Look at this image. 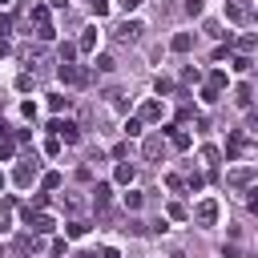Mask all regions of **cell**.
<instances>
[{"label":"cell","mask_w":258,"mask_h":258,"mask_svg":"<svg viewBox=\"0 0 258 258\" xmlns=\"http://www.w3.org/2000/svg\"><path fill=\"white\" fill-rule=\"evenodd\" d=\"M56 77H60V85H89V69H81V64H56Z\"/></svg>","instance_id":"cell-6"},{"label":"cell","mask_w":258,"mask_h":258,"mask_svg":"<svg viewBox=\"0 0 258 258\" xmlns=\"http://www.w3.org/2000/svg\"><path fill=\"white\" fill-rule=\"evenodd\" d=\"M32 24H36V36H40V40H52V36H56V28H52V20H48V8H44V4H36V8H32Z\"/></svg>","instance_id":"cell-5"},{"label":"cell","mask_w":258,"mask_h":258,"mask_svg":"<svg viewBox=\"0 0 258 258\" xmlns=\"http://www.w3.org/2000/svg\"><path fill=\"white\" fill-rule=\"evenodd\" d=\"M89 8H93L97 16H105V12H109V0H89Z\"/></svg>","instance_id":"cell-38"},{"label":"cell","mask_w":258,"mask_h":258,"mask_svg":"<svg viewBox=\"0 0 258 258\" xmlns=\"http://www.w3.org/2000/svg\"><path fill=\"white\" fill-rule=\"evenodd\" d=\"M206 36H214V40H222L226 32H222V24H218V20H206Z\"/></svg>","instance_id":"cell-29"},{"label":"cell","mask_w":258,"mask_h":258,"mask_svg":"<svg viewBox=\"0 0 258 258\" xmlns=\"http://www.w3.org/2000/svg\"><path fill=\"white\" fill-rule=\"evenodd\" d=\"M101 258H121V250H117V246H105V250H101Z\"/></svg>","instance_id":"cell-42"},{"label":"cell","mask_w":258,"mask_h":258,"mask_svg":"<svg viewBox=\"0 0 258 258\" xmlns=\"http://www.w3.org/2000/svg\"><path fill=\"white\" fill-rule=\"evenodd\" d=\"M0 4H8V0H0Z\"/></svg>","instance_id":"cell-49"},{"label":"cell","mask_w":258,"mask_h":258,"mask_svg":"<svg viewBox=\"0 0 258 258\" xmlns=\"http://www.w3.org/2000/svg\"><path fill=\"white\" fill-rule=\"evenodd\" d=\"M48 129H52L64 145H77V141H81V125H77V121H60V117H52V121H48Z\"/></svg>","instance_id":"cell-2"},{"label":"cell","mask_w":258,"mask_h":258,"mask_svg":"<svg viewBox=\"0 0 258 258\" xmlns=\"http://www.w3.org/2000/svg\"><path fill=\"white\" fill-rule=\"evenodd\" d=\"M69 258H97L93 250H77V254H69Z\"/></svg>","instance_id":"cell-44"},{"label":"cell","mask_w":258,"mask_h":258,"mask_svg":"<svg viewBox=\"0 0 258 258\" xmlns=\"http://www.w3.org/2000/svg\"><path fill=\"white\" fill-rule=\"evenodd\" d=\"M60 202H64V210H69V214H81V210H85V198H81V194H73V189H64V194H60Z\"/></svg>","instance_id":"cell-16"},{"label":"cell","mask_w":258,"mask_h":258,"mask_svg":"<svg viewBox=\"0 0 258 258\" xmlns=\"http://www.w3.org/2000/svg\"><path fill=\"white\" fill-rule=\"evenodd\" d=\"M69 105H73V97H64V93H52V97H48V109H52V113H60V109H69Z\"/></svg>","instance_id":"cell-20"},{"label":"cell","mask_w":258,"mask_h":258,"mask_svg":"<svg viewBox=\"0 0 258 258\" xmlns=\"http://www.w3.org/2000/svg\"><path fill=\"white\" fill-rule=\"evenodd\" d=\"M105 105H109L113 113H125V109H129V97H125V89H109V93H105Z\"/></svg>","instance_id":"cell-12"},{"label":"cell","mask_w":258,"mask_h":258,"mask_svg":"<svg viewBox=\"0 0 258 258\" xmlns=\"http://www.w3.org/2000/svg\"><path fill=\"white\" fill-rule=\"evenodd\" d=\"M141 202H145V198H141L137 189H129V194H125V210H133V214H137V210H141Z\"/></svg>","instance_id":"cell-26"},{"label":"cell","mask_w":258,"mask_h":258,"mask_svg":"<svg viewBox=\"0 0 258 258\" xmlns=\"http://www.w3.org/2000/svg\"><path fill=\"white\" fill-rule=\"evenodd\" d=\"M113 69H117V60H113L109 52H101V56H97V73H113Z\"/></svg>","instance_id":"cell-23"},{"label":"cell","mask_w":258,"mask_h":258,"mask_svg":"<svg viewBox=\"0 0 258 258\" xmlns=\"http://www.w3.org/2000/svg\"><path fill=\"white\" fill-rule=\"evenodd\" d=\"M4 181H8V177H4V169H0V189H4Z\"/></svg>","instance_id":"cell-48"},{"label":"cell","mask_w":258,"mask_h":258,"mask_svg":"<svg viewBox=\"0 0 258 258\" xmlns=\"http://www.w3.org/2000/svg\"><path fill=\"white\" fill-rule=\"evenodd\" d=\"M185 185H189V189H202V185H206V177H202V173H198V169H194V173H189V181H185Z\"/></svg>","instance_id":"cell-37"},{"label":"cell","mask_w":258,"mask_h":258,"mask_svg":"<svg viewBox=\"0 0 258 258\" xmlns=\"http://www.w3.org/2000/svg\"><path fill=\"white\" fill-rule=\"evenodd\" d=\"M246 210L258 214V185H246Z\"/></svg>","instance_id":"cell-27"},{"label":"cell","mask_w":258,"mask_h":258,"mask_svg":"<svg viewBox=\"0 0 258 258\" xmlns=\"http://www.w3.org/2000/svg\"><path fill=\"white\" fill-rule=\"evenodd\" d=\"M153 89H157V97H165V93H173L177 85H173L169 77H157V81H153Z\"/></svg>","instance_id":"cell-24"},{"label":"cell","mask_w":258,"mask_h":258,"mask_svg":"<svg viewBox=\"0 0 258 258\" xmlns=\"http://www.w3.org/2000/svg\"><path fill=\"white\" fill-rule=\"evenodd\" d=\"M222 258H242V254H238V246H222Z\"/></svg>","instance_id":"cell-41"},{"label":"cell","mask_w":258,"mask_h":258,"mask_svg":"<svg viewBox=\"0 0 258 258\" xmlns=\"http://www.w3.org/2000/svg\"><path fill=\"white\" fill-rule=\"evenodd\" d=\"M40 185H44V189H56V185H60V173H44Z\"/></svg>","instance_id":"cell-33"},{"label":"cell","mask_w":258,"mask_h":258,"mask_svg":"<svg viewBox=\"0 0 258 258\" xmlns=\"http://www.w3.org/2000/svg\"><path fill=\"white\" fill-rule=\"evenodd\" d=\"M185 12L189 16H202V0H185Z\"/></svg>","instance_id":"cell-39"},{"label":"cell","mask_w":258,"mask_h":258,"mask_svg":"<svg viewBox=\"0 0 258 258\" xmlns=\"http://www.w3.org/2000/svg\"><path fill=\"white\" fill-rule=\"evenodd\" d=\"M165 214H169V218H173V222H185V218H189V214H185V206H181V202H169V206H165Z\"/></svg>","instance_id":"cell-22"},{"label":"cell","mask_w":258,"mask_h":258,"mask_svg":"<svg viewBox=\"0 0 258 258\" xmlns=\"http://www.w3.org/2000/svg\"><path fill=\"white\" fill-rule=\"evenodd\" d=\"M246 149H250V141H246V133H238V129H234V133L226 137V157L234 161V157H242Z\"/></svg>","instance_id":"cell-8"},{"label":"cell","mask_w":258,"mask_h":258,"mask_svg":"<svg viewBox=\"0 0 258 258\" xmlns=\"http://www.w3.org/2000/svg\"><path fill=\"white\" fill-rule=\"evenodd\" d=\"M4 52H8V40H4V36H0V56H4Z\"/></svg>","instance_id":"cell-46"},{"label":"cell","mask_w":258,"mask_h":258,"mask_svg":"<svg viewBox=\"0 0 258 258\" xmlns=\"http://www.w3.org/2000/svg\"><path fill=\"white\" fill-rule=\"evenodd\" d=\"M226 181H230L234 189H246V185L254 181V169H250V165H234V169L226 173Z\"/></svg>","instance_id":"cell-10"},{"label":"cell","mask_w":258,"mask_h":258,"mask_svg":"<svg viewBox=\"0 0 258 258\" xmlns=\"http://www.w3.org/2000/svg\"><path fill=\"white\" fill-rule=\"evenodd\" d=\"M165 185H169V189H173V194H181V189H185V181H181V177H177V173H165Z\"/></svg>","instance_id":"cell-30"},{"label":"cell","mask_w":258,"mask_h":258,"mask_svg":"<svg viewBox=\"0 0 258 258\" xmlns=\"http://www.w3.org/2000/svg\"><path fill=\"white\" fill-rule=\"evenodd\" d=\"M125 230H129V234H145V222H141V218H129Z\"/></svg>","instance_id":"cell-34"},{"label":"cell","mask_w":258,"mask_h":258,"mask_svg":"<svg viewBox=\"0 0 258 258\" xmlns=\"http://www.w3.org/2000/svg\"><path fill=\"white\" fill-rule=\"evenodd\" d=\"M64 234H69V238H81V234H89V222H81V218H73V222L64 226Z\"/></svg>","instance_id":"cell-21"},{"label":"cell","mask_w":258,"mask_h":258,"mask_svg":"<svg viewBox=\"0 0 258 258\" xmlns=\"http://www.w3.org/2000/svg\"><path fill=\"white\" fill-rule=\"evenodd\" d=\"M12 177H16V185H24V189H28V185L36 181V161H32V157H24V161L16 165V173H12Z\"/></svg>","instance_id":"cell-9"},{"label":"cell","mask_w":258,"mask_h":258,"mask_svg":"<svg viewBox=\"0 0 258 258\" xmlns=\"http://www.w3.org/2000/svg\"><path fill=\"white\" fill-rule=\"evenodd\" d=\"M24 218H28L32 234H52V230H56V218L44 214V210H28V206H24Z\"/></svg>","instance_id":"cell-3"},{"label":"cell","mask_w":258,"mask_h":258,"mask_svg":"<svg viewBox=\"0 0 258 258\" xmlns=\"http://www.w3.org/2000/svg\"><path fill=\"white\" fill-rule=\"evenodd\" d=\"M133 177H137V169H133L129 161H117V169H113V181H117V185H133Z\"/></svg>","instance_id":"cell-13"},{"label":"cell","mask_w":258,"mask_h":258,"mask_svg":"<svg viewBox=\"0 0 258 258\" xmlns=\"http://www.w3.org/2000/svg\"><path fill=\"white\" fill-rule=\"evenodd\" d=\"M12 153H16V145H12V141H0V161H4V157H12Z\"/></svg>","instance_id":"cell-40"},{"label":"cell","mask_w":258,"mask_h":258,"mask_svg":"<svg viewBox=\"0 0 258 258\" xmlns=\"http://www.w3.org/2000/svg\"><path fill=\"white\" fill-rule=\"evenodd\" d=\"M141 4H145V0H121V8H125V12H133V8H141Z\"/></svg>","instance_id":"cell-43"},{"label":"cell","mask_w":258,"mask_h":258,"mask_svg":"<svg viewBox=\"0 0 258 258\" xmlns=\"http://www.w3.org/2000/svg\"><path fill=\"white\" fill-rule=\"evenodd\" d=\"M141 32H145V24H141V20H125V24H117L113 40H117V44H137V40H141Z\"/></svg>","instance_id":"cell-4"},{"label":"cell","mask_w":258,"mask_h":258,"mask_svg":"<svg viewBox=\"0 0 258 258\" xmlns=\"http://www.w3.org/2000/svg\"><path fill=\"white\" fill-rule=\"evenodd\" d=\"M125 133L137 137V133H141V117H129V121H125Z\"/></svg>","instance_id":"cell-32"},{"label":"cell","mask_w":258,"mask_h":258,"mask_svg":"<svg viewBox=\"0 0 258 258\" xmlns=\"http://www.w3.org/2000/svg\"><path fill=\"white\" fill-rule=\"evenodd\" d=\"M109 202H113V185L109 181H97L93 185V206L97 210H109Z\"/></svg>","instance_id":"cell-11"},{"label":"cell","mask_w":258,"mask_h":258,"mask_svg":"<svg viewBox=\"0 0 258 258\" xmlns=\"http://www.w3.org/2000/svg\"><path fill=\"white\" fill-rule=\"evenodd\" d=\"M161 113H165L161 101H145V105H141V121H161Z\"/></svg>","instance_id":"cell-15"},{"label":"cell","mask_w":258,"mask_h":258,"mask_svg":"<svg viewBox=\"0 0 258 258\" xmlns=\"http://www.w3.org/2000/svg\"><path fill=\"white\" fill-rule=\"evenodd\" d=\"M202 230H210V226H218V218H222V206H218V198H202L198 206H194V214H189Z\"/></svg>","instance_id":"cell-1"},{"label":"cell","mask_w":258,"mask_h":258,"mask_svg":"<svg viewBox=\"0 0 258 258\" xmlns=\"http://www.w3.org/2000/svg\"><path fill=\"white\" fill-rule=\"evenodd\" d=\"M12 230V214H8V206H0V234H8Z\"/></svg>","instance_id":"cell-31"},{"label":"cell","mask_w":258,"mask_h":258,"mask_svg":"<svg viewBox=\"0 0 258 258\" xmlns=\"http://www.w3.org/2000/svg\"><path fill=\"white\" fill-rule=\"evenodd\" d=\"M4 133H8V125H4V117H0V137H4Z\"/></svg>","instance_id":"cell-47"},{"label":"cell","mask_w":258,"mask_h":258,"mask_svg":"<svg viewBox=\"0 0 258 258\" xmlns=\"http://www.w3.org/2000/svg\"><path fill=\"white\" fill-rule=\"evenodd\" d=\"M189 81H194V85H198V81H202V73H198V69H194V64H185V69H181V85H189Z\"/></svg>","instance_id":"cell-28"},{"label":"cell","mask_w":258,"mask_h":258,"mask_svg":"<svg viewBox=\"0 0 258 258\" xmlns=\"http://www.w3.org/2000/svg\"><path fill=\"white\" fill-rule=\"evenodd\" d=\"M141 157H145V161H161V157H165V137H161V133L145 137V141H141Z\"/></svg>","instance_id":"cell-7"},{"label":"cell","mask_w":258,"mask_h":258,"mask_svg":"<svg viewBox=\"0 0 258 258\" xmlns=\"http://www.w3.org/2000/svg\"><path fill=\"white\" fill-rule=\"evenodd\" d=\"M48 4H52V8H64V4H69V0H48Z\"/></svg>","instance_id":"cell-45"},{"label":"cell","mask_w":258,"mask_h":258,"mask_svg":"<svg viewBox=\"0 0 258 258\" xmlns=\"http://www.w3.org/2000/svg\"><path fill=\"white\" fill-rule=\"evenodd\" d=\"M226 16H230L234 24H242V20H246V8H242L238 0H226Z\"/></svg>","instance_id":"cell-19"},{"label":"cell","mask_w":258,"mask_h":258,"mask_svg":"<svg viewBox=\"0 0 258 258\" xmlns=\"http://www.w3.org/2000/svg\"><path fill=\"white\" fill-rule=\"evenodd\" d=\"M202 101H206V105H214V101H218V89H214V85H206V89H202Z\"/></svg>","instance_id":"cell-36"},{"label":"cell","mask_w":258,"mask_h":258,"mask_svg":"<svg viewBox=\"0 0 258 258\" xmlns=\"http://www.w3.org/2000/svg\"><path fill=\"white\" fill-rule=\"evenodd\" d=\"M169 48H173V52H189V48H194V32H177V36L169 40Z\"/></svg>","instance_id":"cell-17"},{"label":"cell","mask_w":258,"mask_h":258,"mask_svg":"<svg viewBox=\"0 0 258 258\" xmlns=\"http://www.w3.org/2000/svg\"><path fill=\"white\" fill-rule=\"evenodd\" d=\"M202 161H206V165H210V169H214V165H218V161H222V153H218V149H214V145H206V149H202Z\"/></svg>","instance_id":"cell-25"},{"label":"cell","mask_w":258,"mask_h":258,"mask_svg":"<svg viewBox=\"0 0 258 258\" xmlns=\"http://www.w3.org/2000/svg\"><path fill=\"white\" fill-rule=\"evenodd\" d=\"M16 89H20V93H28V89H32V77H28V73H20V77H16Z\"/></svg>","instance_id":"cell-35"},{"label":"cell","mask_w":258,"mask_h":258,"mask_svg":"<svg viewBox=\"0 0 258 258\" xmlns=\"http://www.w3.org/2000/svg\"><path fill=\"white\" fill-rule=\"evenodd\" d=\"M77 48H81V52H93V48H97V24H89V28L81 32V40H77Z\"/></svg>","instance_id":"cell-14"},{"label":"cell","mask_w":258,"mask_h":258,"mask_svg":"<svg viewBox=\"0 0 258 258\" xmlns=\"http://www.w3.org/2000/svg\"><path fill=\"white\" fill-rule=\"evenodd\" d=\"M165 133H169V141H173L177 149H189V133H185V129H177V125H165Z\"/></svg>","instance_id":"cell-18"}]
</instances>
